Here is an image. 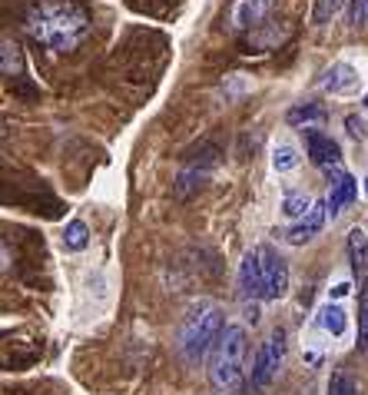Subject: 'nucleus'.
Here are the masks:
<instances>
[{"label":"nucleus","mask_w":368,"mask_h":395,"mask_svg":"<svg viewBox=\"0 0 368 395\" xmlns=\"http://www.w3.org/2000/svg\"><path fill=\"white\" fill-rule=\"evenodd\" d=\"M23 30L33 44L70 54L90 37V13L76 0H37L23 17Z\"/></svg>","instance_id":"obj_1"},{"label":"nucleus","mask_w":368,"mask_h":395,"mask_svg":"<svg viewBox=\"0 0 368 395\" xmlns=\"http://www.w3.org/2000/svg\"><path fill=\"white\" fill-rule=\"evenodd\" d=\"M226 322H222V309L213 299H199L186 309L183 326H179V352L189 362H199L203 355L213 352L216 339L222 336Z\"/></svg>","instance_id":"obj_2"},{"label":"nucleus","mask_w":368,"mask_h":395,"mask_svg":"<svg viewBox=\"0 0 368 395\" xmlns=\"http://www.w3.org/2000/svg\"><path fill=\"white\" fill-rule=\"evenodd\" d=\"M246 329L242 326H226L222 336L216 339L213 352H209V382L219 392H236L242 379H246Z\"/></svg>","instance_id":"obj_3"},{"label":"nucleus","mask_w":368,"mask_h":395,"mask_svg":"<svg viewBox=\"0 0 368 395\" xmlns=\"http://www.w3.org/2000/svg\"><path fill=\"white\" fill-rule=\"evenodd\" d=\"M282 359H285V332L272 329L269 339L256 349V359H252V385L256 389H266L275 379V372H279Z\"/></svg>","instance_id":"obj_4"},{"label":"nucleus","mask_w":368,"mask_h":395,"mask_svg":"<svg viewBox=\"0 0 368 395\" xmlns=\"http://www.w3.org/2000/svg\"><path fill=\"white\" fill-rule=\"evenodd\" d=\"M269 13H272V0H232V7H229V30H236V33L259 30Z\"/></svg>","instance_id":"obj_5"},{"label":"nucleus","mask_w":368,"mask_h":395,"mask_svg":"<svg viewBox=\"0 0 368 395\" xmlns=\"http://www.w3.org/2000/svg\"><path fill=\"white\" fill-rule=\"evenodd\" d=\"M236 285H239V299H242V302L262 299V289H266V276H262V246H256V249H249V253L242 256Z\"/></svg>","instance_id":"obj_6"},{"label":"nucleus","mask_w":368,"mask_h":395,"mask_svg":"<svg viewBox=\"0 0 368 395\" xmlns=\"http://www.w3.org/2000/svg\"><path fill=\"white\" fill-rule=\"evenodd\" d=\"M262 276H266V289H262L266 302H275V299L285 296V289H289V263L272 246H262Z\"/></svg>","instance_id":"obj_7"},{"label":"nucleus","mask_w":368,"mask_h":395,"mask_svg":"<svg viewBox=\"0 0 368 395\" xmlns=\"http://www.w3.org/2000/svg\"><path fill=\"white\" fill-rule=\"evenodd\" d=\"M305 156H309L319 170H325V173L342 170V150H338V143L322 130H305Z\"/></svg>","instance_id":"obj_8"},{"label":"nucleus","mask_w":368,"mask_h":395,"mask_svg":"<svg viewBox=\"0 0 368 395\" xmlns=\"http://www.w3.org/2000/svg\"><path fill=\"white\" fill-rule=\"evenodd\" d=\"M322 90L325 93H332V97H352V93H358V87H362V77H358L355 66L348 64H332L322 70Z\"/></svg>","instance_id":"obj_9"},{"label":"nucleus","mask_w":368,"mask_h":395,"mask_svg":"<svg viewBox=\"0 0 368 395\" xmlns=\"http://www.w3.org/2000/svg\"><path fill=\"white\" fill-rule=\"evenodd\" d=\"M328 179H332V189H328V199L325 203H328V216L336 220L342 209L352 206L358 199V183H355V176L345 173V170H332Z\"/></svg>","instance_id":"obj_10"},{"label":"nucleus","mask_w":368,"mask_h":395,"mask_svg":"<svg viewBox=\"0 0 368 395\" xmlns=\"http://www.w3.org/2000/svg\"><path fill=\"white\" fill-rule=\"evenodd\" d=\"M216 166V156H193L189 163L183 166V173L176 176V196H189L196 187H203Z\"/></svg>","instance_id":"obj_11"},{"label":"nucleus","mask_w":368,"mask_h":395,"mask_svg":"<svg viewBox=\"0 0 368 395\" xmlns=\"http://www.w3.org/2000/svg\"><path fill=\"white\" fill-rule=\"evenodd\" d=\"M325 216H328V203H315L312 213H309L305 220L292 223V226L285 230V240L292 242V246H302V242L315 240V236L322 232V226H325Z\"/></svg>","instance_id":"obj_12"},{"label":"nucleus","mask_w":368,"mask_h":395,"mask_svg":"<svg viewBox=\"0 0 368 395\" xmlns=\"http://www.w3.org/2000/svg\"><path fill=\"white\" fill-rule=\"evenodd\" d=\"M315 326L325 332V336H332V339H342L348 332V312L338 302H325V306H319V312H315Z\"/></svg>","instance_id":"obj_13"},{"label":"nucleus","mask_w":368,"mask_h":395,"mask_svg":"<svg viewBox=\"0 0 368 395\" xmlns=\"http://www.w3.org/2000/svg\"><path fill=\"white\" fill-rule=\"evenodd\" d=\"M299 163H302V153H299L295 143L279 140L272 146V170H275V173H292Z\"/></svg>","instance_id":"obj_14"},{"label":"nucleus","mask_w":368,"mask_h":395,"mask_svg":"<svg viewBox=\"0 0 368 395\" xmlns=\"http://www.w3.org/2000/svg\"><path fill=\"white\" fill-rule=\"evenodd\" d=\"M312 206H315V199L309 196V193H285V196H282V216L292 220V223L305 220V216L312 213Z\"/></svg>","instance_id":"obj_15"},{"label":"nucleus","mask_w":368,"mask_h":395,"mask_svg":"<svg viewBox=\"0 0 368 395\" xmlns=\"http://www.w3.org/2000/svg\"><path fill=\"white\" fill-rule=\"evenodd\" d=\"M322 120H325V110L315 107V103H299V107H292L285 113L289 126H305V130H312V123H322Z\"/></svg>","instance_id":"obj_16"},{"label":"nucleus","mask_w":368,"mask_h":395,"mask_svg":"<svg viewBox=\"0 0 368 395\" xmlns=\"http://www.w3.org/2000/svg\"><path fill=\"white\" fill-rule=\"evenodd\" d=\"M348 259H352V269L355 273H365V266H368V236L365 230H352L348 232Z\"/></svg>","instance_id":"obj_17"},{"label":"nucleus","mask_w":368,"mask_h":395,"mask_svg":"<svg viewBox=\"0 0 368 395\" xmlns=\"http://www.w3.org/2000/svg\"><path fill=\"white\" fill-rule=\"evenodd\" d=\"M90 246V230L83 220H70L64 230V249L66 253H80Z\"/></svg>","instance_id":"obj_18"},{"label":"nucleus","mask_w":368,"mask_h":395,"mask_svg":"<svg viewBox=\"0 0 368 395\" xmlns=\"http://www.w3.org/2000/svg\"><path fill=\"white\" fill-rule=\"evenodd\" d=\"M342 11H348V0H312V20L315 23L336 20Z\"/></svg>","instance_id":"obj_19"},{"label":"nucleus","mask_w":368,"mask_h":395,"mask_svg":"<svg viewBox=\"0 0 368 395\" xmlns=\"http://www.w3.org/2000/svg\"><path fill=\"white\" fill-rule=\"evenodd\" d=\"M358 346L362 349L368 346V279L362 283V293H358Z\"/></svg>","instance_id":"obj_20"},{"label":"nucleus","mask_w":368,"mask_h":395,"mask_svg":"<svg viewBox=\"0 0 368 395\" xmlns=\"http://www.w3.org/2000/svg\"><path fill=\"white\" fill-rule=\"evenodd\" d=\"M20 73V47L11 37H4V77H17Z\"/></svg>","instance_id":"obj_21"},{"label":"nucleus","mask_w":368,"mask_h":395,"mask_svg":"<svg viewBox=\"0 0 368 395\" xmlns=\"http://www.w3.org/2000/svg\"><path fill=\"white\" fill-rule=\"evenodd\" d=\"M328 395H358L355 382H352V375L345 372H336L328 379Z\"/></svg>","instance_id":"obj_22"},{"label":"nucleus","mask_w":368,"mask_h":395,"mask_svg":"<svg viewBox=\"0 0 368 395\" xmlns=\"http://www.w3.org/2000/svg\"><path fill=\"white\" fill-rule=\"evenodd\" d=\"M348 23L352 27H362V23H368V0H348Z\"/></svg>","instance_id":"obj_23"},{"label":"nucleus","mask_w":368,"mask_h":395,"mask_svg":"<svg viewBox=\"0 0 368 395\" xmlns=\"http://www.w3.org/2000/svg\"><path fill=\"white\" fill-rule=\"evenodd\" d=\"M345 126H348V136H352V140H365V136H368L365 120H362V117H355V113H352V117H345Z\"/></svg>","instance_id":"obj_24"},{"label":"nucleus","mask_w":368,"mask_h":395,"mask_svg":"<svg viewBox=\"0 0 368 395\" xmlns=\"http://www.w3.org/2000/svg\"><path fill=\"white\" fill-rule=\"evenodd\" d=\"M348 293H352V283H338L336 289H328V299H332V302H338V299H345Z\"/></svg>","instance_id":"obj_25"},{"label":"nucleus","mask_w":368,"mask_h":395,"mask_svg":"<svg viewBox=\"0 0 368 395\" xmlns=\"http://www.w3.org/2000/svg\"><path fill=\"white\" fill-rule=\"evenodd\" d=\"M246 322H259V306H256V302L246 306Z\"/></svg>","instance_id":"obj_26"},{"label":"nucleus","mask_w":368,"mask_h":395,"mask_svg":"<svg viewBox=\"0 0 368 395\" xmlns=\"http://www.w3.org/2000/svg\"><path fill=\"white\" fill-rule=\"evenodd\" d=\"M365 196H368V176H365Z\"/></svg>","instance_id":"obj_27"},{"label":"nucleus","mask_w":368,"mask_h":395,"mask_svg":"<svg viewBox=\"0 0 368 395\" xmlns=\"http://www.w3.org/2000/svg\"><path fill=\"white\" fill-rule=\"evenodd\" d=\"M365 110H368V93H365Z\"/></svg>","instance_id":"obj_28"}]
</instances>
